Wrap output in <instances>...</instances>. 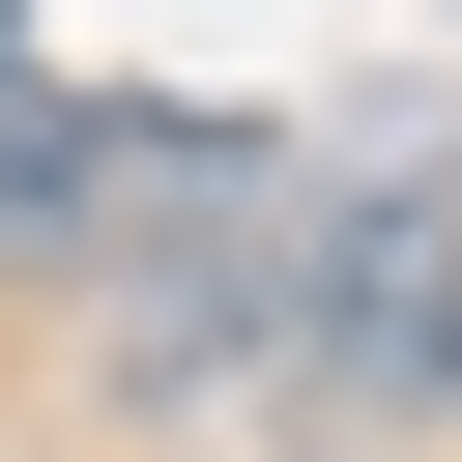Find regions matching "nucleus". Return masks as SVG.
<instances>
[{
  "label": "nucleus",
  "instance_id": "obj_1",
  "mask_svg": "<svg viewBox=\"0 0 462 462\" xmlns=\"http://www.w3.org/2000/svg\"><path fill=\"white\" fill-rule=\"evenodd\" d=\"M87 375H116V433H289L318 404V173L173 144V202L87 260Z\"/></svg>",
  "mask_w": 462,
  "mask_h": 462
},
{
  "label": "nucleus",
  "instance_id": "obj_2",
  "mask_svg": "<svg viewBox=\"0 0 462 462\" xmlns=\"http://www.w3.org/2000/svg\"><path fill=\"white\" fill-rule=\"evenodd\" d=\"M318 433H462V144L318 173Z\"/></svg>",
  "mask_w": 462,
  "mask_h": 462
}]
</instances>
